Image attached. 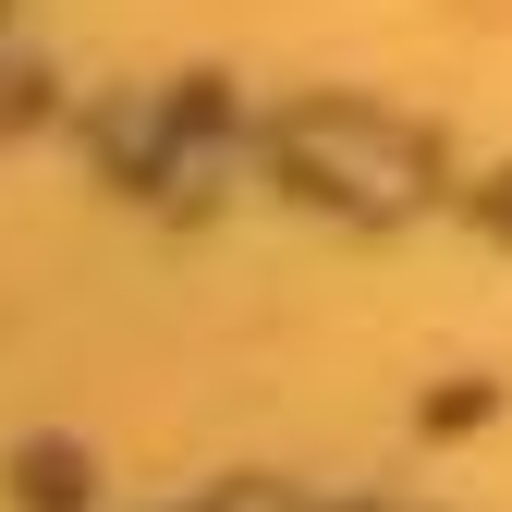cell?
<instances>
[{
	"instance_id": "3957f363",
	"label": "cell",
	"mask_w": 512,
	"mask_h": 512,
	"mask_svg": "<svg viewBox=\"0 0 512 512\" xmlns=\"http://www.w3.org/2000/svg\"><path fill=\"white\" fill-rule=\"evenodd\" d=\"M488 220H512V196H488Z\"/></svg>"
},
{
	"instance_id": "7a4b0ae2",
	"label": "cell",
	"mask_w": 512,
	"mask_h": 512,
	"mask_svg": "<svg viewBox=\"0 0 512 512\" xmlns=\"http://www.w3.org/2000/svg\"><path fill=\"white\" fill-rule=\"evenodd\" d=\"M13 488H25L37 512H74V500H86V464H74V452H25V464H13Z\"/></svg>"
},
{
	"instance_id": "6da1fadb",
	"label": "cell",
	"mask_w": 512,
	"mask_h": 512,
	"mask_svg": "<svg viewBox=\"0 0 512 512\" xmlns=\"http://www.w3.org/2000/svg\"><path fill=\"white\" fill-rule=\"evenodd\" d=\"M281 159L317 183V196L366 208V220H391V208L427 196V147L403 135V122H378V110H305L293 135H281Z\"/></svg>"
}]
</instances>
